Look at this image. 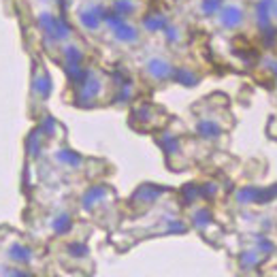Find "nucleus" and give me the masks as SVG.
Masks as SVG:
<instances>
[{
    "mask_svg": "<svg viewBox=\"0 0 277 277\" xmlns=\"http://www.w3.org/2000/svg\"><path fill=\"white\" fill-rule=\"evenodd\" d=\"M7 256L13 260V262H19V264H28L30 258H32L30 249L26 247L24 243H11L7 247Z\"/></svg>",
    "mask_w": 277,
    "mask_h": 277,
    "instance_id": "f257e3e1",
    "label": "nucleus"
},
{
    "mask_svg": "<svg viewBox=\"0 0 277 277\" xmlns=\"http://www.w3.org/2000/svg\"><path fill=\"white\" fill-rule=\"evenodd\" d=\"M32 88H34V94L39 96V100H47V96H49V92H51V81L45 75V71H41V75L39 73L34 75V83H32Z\"/></svg>",
    "mask_w": 277,
    "mask_h": 277,
    "instance_id": "f03ea898",
    "label": "nucleus"
},
{
    "mask_svg": "<svg viewBox=\"0 0 277 277\" xmlns=\"http://www.w3.org/2000/svg\"><path fill=\"white\" fill-rule=\"evenodd\" d=\"M147 71L149 75H152L154 79H167L170 75V64L160 60V58H156V60H149L147 62Z\"/></svg>",
    "mask_w": 277,
    "mask_h": 277,
    "instance_id": "7ed1b4c3",
    "label": "nucleus"
},
{
    "mask_svg": "<svg viewBox=\"0 0 277 277\" xmlns=\"http://www.w3.org/2000/svg\"><path fill=\"white\" fill-rule=\"evenodd\" d=\"M239 21H241V11H239V9L231 7V9H226V11L222 13V24H224V26H228V28L237 26Z\"/></svg>",
    "mask_w": 277,
    "mask_h": 277,
    "instance_id": "20e7f679",
    "label": "nucleus"
},
{
    "mask_svg": "<svg viewBox=\"0 0 277 277\" xmlns=\"http://www.w3.org/2000/svg\"><path fill=\"white\" fill-rule=\"evenodd\" d=\"M115 36H117L120 41H124V43H132V41H137V30L130 28V26L120 24V26L115 28Z\"/></svg>",
    "mask_w": 277,
    "mask_h": 277,
    "instance_id": "39448f33",
    "label": "nucleus"
},
{
    "mask_svg": "<svg viewBox=\"0 0 277 277\" xmlns=\"http://www.w3.org/2000/svg\"><path fill=\"white\" fill-rule=\"evenodd\" d=\"M145 26H147V28L152 30V32H156V30H160V28L164 26V19L158 17V15H149V17L145 19Z\"/></svg>",
    "mask_w": 277,
    "mask_h": 277,
    "instance_id": "423d86ee",
    "label": "nucleus"
},
{
    "mask_svg": "<svg viewBox=\"0 0 277 277\" xmlns=\"http://www.w3.org/2000/svg\"><path fill=\"white\" fill-rule=\"evenodd\" d=\"M217 7H220V0H205V2H202V11H205L207 15L215 13Z\"/></svg>",
    "mask_w": 277,
    "mask_h": 277,
    "instance_id": "0eeeda50",
    "label": "nucleus"
}]
</instances>
